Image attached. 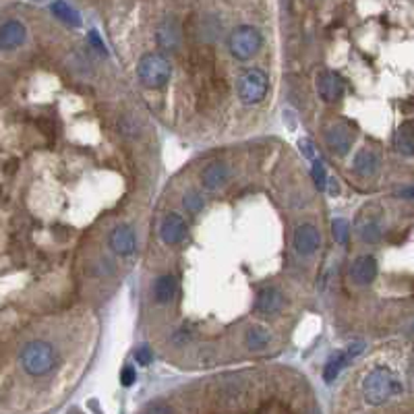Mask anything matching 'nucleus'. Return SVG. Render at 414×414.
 <instances>
[{"label":"nucleus","mask_w":414,"mask_h":414,"mask_svg":"<svg viewBox=\"0 0 414 414\" xmlns=\"http://www.w3.org/2000/svg\"><path fill=\"white\" fill-rule=\"evenodd\" d=\"M267 89H270V81H267V75L259 68H249L241 79H238V97L243 104L247 106H255L259 104L265 95H267Z\"/></svg>","instance_id":"423d86ee"},{"label":"nucleus","mask_w":414,"mask_h":414,"mask_svg":"<svg viewBox=\"0 0 414 414\" xmlns=\"http://www.w3.org/2000/svg\"><path fill=\"white\" fill-rule=\"evenodd\" d=\"M301 149H303V153L307 156V158H313L315 156V151H313V143L309 141V139H301Z\"/></svg>","instance_id":"2f4dec72"},{"label":"nucleus","mask_w":414,"mask_h":414,"mask_svg":"<svg viewBox=\"0 0 414 414\" xmlns=\"http://www.w3.org/2000/svg\"><path fill=\"white\" fill-rule=\"evenodd\" d=\"M251 396V386L238 377H226L214 386V400L220 408L232 411L243 406Z\"/></svg>","instance_id":"20e7f679"},{"label":"nucleus","mask_w":414,"mask_h":414,"mask_svg":"<svg viewBox=\"0 0 414 414\" xmlns=\"http://www.w3.org/2000/svg\"><path fill=\"white\" fill-rule=\"evenodd\" d=\"M400 195H404V197L411 201V199H413V189H411V187H406L404 191H400Z\"/></svg>","instance_id":"473e14b6"},{"label":"nucleus","mask_w":414,"mask_h":414,"mask_svg":"<svg viewBox=\"0 0 414 414\" xmlns=\"http://www.w3.org/2000/svg\"><path fill=\"white\" fill-rule=\"evenodd\" d=\"M317 87H319V95L328 104L340 102L342 95H344V79L338 73H334V70L321 73L319 79H317Z\"/></svg>","instance_id":"f8f14e48"},{"label":"nucleus","mask_w":414,"mask_h":414,"mask_svg":"<svg viewBox=\"0 0 414 414\" xmlns=\"http://www.w3.org/2000/svg\"><path fill=\"white\" fill-rule=\"evenodd\" d=\"M350 276L357 284L367 286L377 278V261L371 255H361L355 259L352 267H350Z\"/></svg>","instance_id":"2eb2a0df"},{"label":"nucleus","mask_w":414,"mask_h":414,"mask_svg":"<svg viewBox=\"0 0 414 414\" xmlns=\"http://www.w3.org/2000/svg\"><path fill=\"white\" fill-rule=\"evenodd\" d=\"M118 131L124 135V137H137L139 135V122L135 116H122L120 122H118Z\"/></svg>","instance_id":"393cba45"},{"label":"nucleus","mask_w":414,"mask_h":414,"mask_svg":"<svg viewBox=\"0 0 414 414\" xmlns=\"http://www.w3.org/2000/svg\"><path fill=\"white\" fill-rule=\"evenodd\" d=\"M332 232H334V238L340 243V245H346L348 243V236H350V224L342 218L334 220L332 224Z\"/></svg>","instance_id":"b1692460"},{"label":"nucleus","mask_w":414,"mask_h":414,"mask_svg":"<svg viewBox=\"0 0 414 414\" xmlns=\"http://www.w3.org/2000/svg\"><path fill=\"white\" fill-rule=\"evenodd\" d=\"M50 10H52L60 21H64V23H68V25H73V27L81 25L79 12H77L70 4H66V2H54V4L50 6Z\"/></svg>","instance_id":"4be33fe9"},{"label":"nucleus","mask_w":414,"mask_h":414,"mask_svg":"<svg viewBox=\"0 0 414 414\" xmlns=\"http://www.w3.org/2000/svg\"><path fill=\"white\" fill-rule=\"evenodd\" d=\"M311 174H313V180H315V185H317L319 191L328 189V172H326V166L321 162H313Z\"/></svg>","instance_id":"a878e982"},{"label":"nucleus","mask_w":414,"mask_h":414,"mask_svg":"<svg viewBox=\"0 0 414 414\" xmlns=\"http://www.w3.org/2000/svg\"><path fill=\"white\" fill-rule=\"evenodd\" d=\"M363 394L367 404L371 406H384L398 398L402 394V379L398 373H394L390 367H375L371 373H367L363 384Z\"/></svg>","instance_id":"f257e3e1"},{"label":"nucleus","mask_w":414,"mask_h":414,"mask_svg":"<svg viewBox=\"0 0 414 414\" xmlns=\"http://www.w3.org/2000/svg\"><path fill=\"white\" fill-rule=\"evenodd\" d=\"M357 230H359V236L369 243V245H375L382 241L384 236V228H382V214H371V207L365 209L359 218H357Z\"/></svg>","instance_id":"6e6552de"},{"label":"nucleus","mask_w":414,"mask_h":414,"mask_svg":"<svg viewBox=\"0 0 414 414\" xmlns=\"http://www.w3.org/2000/svg\"><path fill=\"white\" fill-rule=\"evenodd\" d=\"M174 294H176V280H174V276H170V274L160 276L156 280V284H153V299H156V303L166 305V303H170L174 299Z\"/></svg>","instance_id":"6ab92c4d"},{"label":"nucleus","mask_w":414,"mask_h":414,"mask_svg":"<svg viewBox=\"0 0 414 414\" xmlns=\"http://www.w3.org/2000/svg\"><path fill=\"white\" fill-rule=\"evenodd\" d=\"M352 166L357 170V174H361L363 178H371L375 176L379 170H382V156L375 151V149H361L355 160H352Z\"/></svg>","instance_id":"ddd939ff"},{"label":"nucleus","mask_w":414,"mask_h":414,"mask_svg":"<svg viewBox=\"0 0 414 414\" xmlns=\"http://www.w3.org/2000/svg\"><path fill=\"white\" fill-rule=\"evenodd\" d=\"M228 180V168L220 162H214L209 164L203 172H201V185L207 189V191H216L220 189L222 185H226Z\"/></svg>","instance_id":"f3484780"},{"label":"nucleus","mask_w":414,"mask_h":414,"mask_svg":"<svg viewBox=\"0 0 414 414\" xmlns=\"http://www.w3.org/2000/svg\"><path fill=\"white\" fill-rule=\"evenodd\" d=\"M108 245L118 255H131L137 249V234L129 224H120L110 232Z\"/></svg>","instance_id":"9b49d317"},{"label":"nucleus","mask_w":414,"mask_h":414,"mask_svg":"<svg viewBox=\"0 0 414 414\" xmlns=\"http://www.w3.org/2000/svg\"><path fill=\"white\" fill-rule=\"evenodd\" d=\"M328 185H330V193H338V185H336V180H330V178H328Z\"/></svg>","instance_id":"72a5a7b5"},{"label":"nucleus","mask_w":414,"mask_h":414,"mask_svg":"<svg viewBox=\"0 0 414 414\" xmlns=\"http://www.w3.org/2000/svg\"><path fill=\"white\" fill-rule=\"evenodd\" d=\"M137 75H139V81L145 87L160 89L170 81L172 64L168 62L166 56H162L158 52H149V54L141 56V60L137 64Z\"/></svg>","instance_id":"7ed1b4c3"},{"label":"nucleus","mask_w":414,"mask_h":414,"mask_svg":"<svg viewBox=\"0 0 414 414\" xmlns=\"http://www.w3.org/2000/svg\"><path fill=\"white\" fill-rule=\"evenodd\" d=\"M25 25L21 21H6L0 25V50H15L25 41Z\"/></svg>","instance_id":"4468645a"},{"label":"nucleus","mask_w":414,"mask_h":414,"mask_svg":"<svg viewBox=\"0 0 414 414\" xmlns=\"http://www.w3.org/2000/svg\"><path fill=\"white\" fill-rule=\"evenodd\" d=\"M135 361H137V365H141V367L151 365V361H153V352H151V348H149V346H141V348H137V350H135Z\"/></svg>","instance_id":"cd10ccee"},{"label":"nucleus","mask_w":414,"mask_h":414,"mask_svg":"<svg viewBox=\"0 0 414 414\" xmlns=\"http://www.w3.org/2000/svg\"><path fill=\"white\" fill-rule=\"evenodd\" d=\"M120 382H122L124 388H131V386L137 382V373H135V369H133V367H124L122 373H120Z\"/></svg>","instance_id":"c756f323"},{"label":"nucleus","mask_w":414,"mask_h":414,"mask_svg":"<svg viewBox=\"0 0 414 414\" xmlns=\"http://www.w3.org/2000/svg\"><path fill=\"white\" fill-rule=\"evenodd\" d=\"M394 145H396V149H398L402 156H413L414 153L413 122H404V124L398 129L396 139H394Z\"/></svg>","instance_id":"aec40b11"},{"label":"nucleus","mask_w":414,"mask_h":414,"mask_svg":"<svg viewBox=\"0 0 414 414\" xmlns=\"http://www.w3.org/2000/svg\"><path fill=\"white\" fill-rule=\"evenodd\" d=\"M158 44L166 50H178L180 46V29L178 25L170 19V21H164L160 27H158Z\"/></svg>","instance_id":"a211bd4d"},{"label":"nucleus","mask_w":414,"mask_h":414,"mask_svg":"<svg viewBox=\"0 0 414 414\" xmlns=\"http://www.w3.org/2000/svg\"><path fill=\"white\" fill-rule=\"evenodd\" d=\"M282 305H284L282 292H280L278 288H274V286H267V288H263V290L259 292L257 305H255V307H257V311L263 313V315H276V313H280Z\"/></svg>","instance_id":"dca6fc26"},{"label":"nucleus","mask_w":414,"mask_h":414,"mask_svg":"<svg viewBox=\"0 0 414 414\" xmlns=\"http://www.w3.org/2000/svg\"><path fill=\"white\" fill-rule=\"evenodd\" d=\"M263 37L259 33V29L251 27V25H238L228 39V48L230 54L236 60H251L259 50H261Z\"/></svg>","instance_id":"39448f33"},{"label":"nucleus","mask_w":414,"mask_h":414,"mask_svg":"<svg viewBox=\"0 0 414 414\" xmlns=\"http://www.w3.org/2000/svg\"><path fill=\"white\" fill-rule=\"evenodd\" d=\"M245 342L251 350H263L270 344V334L263 328H251L245 336Z\"/></svg>","instance_id":"5701e85b"},{"label":"nucleus","mask_w":414,"mask_h":414,"mask_svg":"<svg viewBox=\"0 0 414 414\" xmlns=\"http://www.w3.org/2000/svg\"><path fill=\"white\" fill-rule=\"evenodd\" d=\"M326 141H328V147L332 153L336 156H346L352 147V141H355V131L348 122L340 120L336 124H332L328 131H326Z\"/></svg>","instance_id":"0eeeda50"},{"label":"nucleus","mask_w":414,"mask_h":414,"mask_svg":"<svg viewBox=\"0 0 414 414\" xmlns=\"http://www.w3.org/2000/svg\"><path fill=\"white\" fill-rule=\"evenodd\" d=\"M348 363H350V359H348L346 352H336L334 357H330V361H328V365H326V369H323V379H326L328 384H332Z\"/></svg>","instance_id":"412c9836"},{"label":"nucleus","mask_w":414,"mask_h":414,"mask_svg":"<svg viewBox=\"0 0 414 414\" xmlns=\"http://www.w3.org/2000/svg\"><path fill=\"white\" fill-rule=\"evenodd\" d=\"M321 245L319 228L313 224H301L294 232V249L299 255H313Z\"/></svg>","instance_id":"1a4fd4ad"},{"label":"nucleus","mask_w":414,"mask_h":414,"mask_svg":"<svg viewBox=\"0 0 414 414\" xmlns=\"http://www.w3.org/2000/svg\"><path fill=\"white\" fill-rule=\"evenodd\" d=\"M21 367L27 375L31 377H44L48 373H52L58 365V350L44 342V340H33L29 344H25V348L21 350Z\"/></svg>","instance_id":"f03ea898"},{"label":"nucleus","mask_w":414,"mask_h":414,"mask_svg":"<svg viewBox=\"0 0 414 414\" xmlns=\"http://www.w3.org/2000/svg\"><path fill=\"white\" fill-rule=\"evenodd\" d=\"M145 414H172V408H170L166 402H162V400H156V402L147 404Z\"/></svg>","instance_id":"c85d7f7f"},{"label":"nucleus","mask_w":414,"mask_h":414,"mask_svg":"<svg viewBox=\"0 0 414 414\" xmlns=\"http://www.w3.org/2000/svg\"><path fill=\"white\" fill-rule=\"evenodd\" d=\"M182 205H185V209H187L189 214H199V211L203 209V197H201L199 193H189V195L185 197Z\"/></svg>","instance_id":"bb28decb"},{"label":"nucleus","mask_w":414,"mask_h":414,"mask_svg":"<svg viewBox=\"0 0 414 414\" xmlns=\"http://www.w3.org/2000/svg\"><path fill=\"white\" fill-rule=\"evenodd\" d=\"M160 236H162V241H164L168 247L180 245V243L185 241V236H187V222L182 220V216H178V214H168V216L162 220Z\"/></svg>","instance_id":"9d476101"},{"label":"nucleus","mask_w":414,"mask_h":414,"mask_svg":"<svg viewBox=\"0 0 414 414\" xmlns=\"http://www.w3.org/2000/svg\"><path fill=\"white\" fill-rule=\"evenodd\" d=\"M89 39H91V44L97 48V52H102V54H106V46H104V41L97 37V31H89Z\"/></svg>","instance_id":"7c9ffc66"}]
</instances>
